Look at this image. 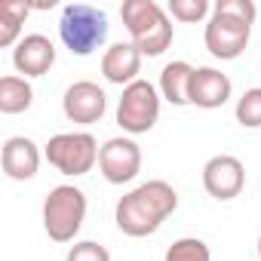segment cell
Returning <instances> with one entry per match:
<instances>
[{"label":"cell","instance_id":"1","mask_svg":"<svg viewBox=\"0 0 261 261\" xmlns=\"http://www.w3.org/2000/svg\"><path fill=\"white\" fill-rule=\"evenodd\" d=\"M178 209V194L169 181L163 178H151L139 188H133L129 194H123L117 200L114 209V221L126 237H151L163 227V221Z\"/></svg>","mask_w":261,"mask_h":261},{"label":"cell","instance_id":"2","mask_svg":"<svg viewBox=\"0 0 261 261\" xmlns=\"http://www.w3.org/2000/svg\"><path fill=\"white\" fill-rule=\"evenodd\" d=\"M255 16H258V7L252 0H218L203 31L206 49L221 62L240 59L249 46Z\"/></svg>","mask_w":261,"mask_h":261},{"label":"cell","instance_id":"3","mask_svg":"<svg viewBox=\"0 0 261 261\" xmlns=\"http://www.w3.org/2000/svg\"><path fill=\"white\" fill-rule=\"evenodd\" d=\"M120 19L129 31V43H136L142 56H163L172 46V19L157 0H126Z\"/></svg>","mask_w":261,"mask_h":261},{"label":"cell","instance_id":"4","mask_svg":"<svg viewBox=\"0 0 261 261\" xmlns=\"http://www.w3.org/2000/svg\"><path fill=\"white\" fill-rule=\"evenodd\" d=\"M108 16L89 4H68L59 19V37L71 56H92L108 40Z\"/></svg>","mask_w":261,"mask_h":261},{"label":"cell","instance_id":"5","mask_svg":"<svg viewBox=\"0 0 261 261\" xmlns=\"http://www.w3.org/2000/svg\"><path fill=\"white\" fill-rule=\"evenodd\" d=\"M86 221V194L74 185H59L43 200V230L53 243H74Z\"/></svg>","mask_w":261,"mask_h":261},{"label":"cell","instance_id":"6","mask_svg":"<svg viewBox=\"0 0 261 261\" xmlns=\"http://www.w3.org/2000/svg\"><path fill=\"white\" fill-rule=\"evenodd\" d=\"M160 89L151 80H136L129 83L117 101V126L123 129L126 136H145L157 126L160 120Z\"/></svg>","mask_w":261,"mask_h":261},{"label":"cell","instance_id":"7","mask_svg":"<svg viewBox=\"0 0 261 261\" xmlns=\"http://www.w3.org/2000/svg\"><path fill=\"white\" fill-rule=\"evenodd\" d=\"M98 151L101 148H98L92 133H59L43 145L46 163L71 178L92 172V166L98 163Z\"/></svg>","mask_w":261,"mask_h":261},{"label":"cell","instance_id":"8","mask_svg":"<svg viewBox=\"0 0 261 261\" xmlns=\"http://www.w3.org/2000/svg\"><path fill=\"white\" fill-rule=\"evenodd\" d=\"M98 172L108 185H129L142 172V148L129 136H114L98 151Z\"/></svg>","mask_w":261,"mask_h":261},{"label":"cell","instance_id":"9","mask_svg":"<svg viewBox=\"0 0 261 261\" xmlns=\"http://www.w3.org/2000/svg\"><path fill=\"white\" fill-rule=\"evenodd\" d=\"M62 111L71 123H80V126H92L105 117L108 111V95L98 83L92 80H77L65 89L62 95Z\"/></svg>","mask_w":261,"mask_h":261},{"label":"cell","instance_id":"10","mask_svg":"<svg viewBox=\"0 0 261 261\" xmlns=\"http://www.w3.org/2000/svg\"><path fill=\"white\" fill-rule=\"evenodd\" d=\"M243 185H246V169L243 163L233 157V154H218V157H209L206 166H203V188L209 197L215 200H233L243 194Z\"/></svg>","mask_w":261,"mask_h":261},{"label":"cell","instance_id":"11","mask_svg":"<svg viewBox=\"0 0 261 261\" xmlns=\"http://www.w3.org/2000/svg\"><path fill=\"white\" fill-rule=\"evenodd\" d=\"M56 65V46L46 34H25L13 49V68L28 77H43Z\"/></svg>","mask_w":261,"mask_h":261},{"label":"cell","instance_id":"12","mask_svg":"<svg viewBox=\"0 0 261 261\" xmlns=\"http://www.w3.org/2000/svg\"><path fill=\"white\" fill-rule=\"evenodd\" d=\"M40 148L34 139L28 136H13L4 142V151H0V166H4V175L13 181H31L40 169Z\"/></svg>","mask_w":261,"mask_h":261},{"label":"cell","instance_id":"13","mask_svg":"<svg viewBox=\"0 0 261 261\" xmlns=\"http://www.w3.org/2000/svg\"><path fill=\"white\" fill-rule=\"evenodd\" d=\"M142 53L136 43H129V40H120V43H111L101 56V77L114 86H129V83H136L139 74H142Z\"/></svg>","mask_w":261,"mask_h":261},{"label":"cell","instance_id":"14","mask_svg":"<svg viewBox=\"0 0 261 261\" xmlns=\"http://www.w3.org/2000/svg\"><path fill=\"white\" fill-rule=\"evenodd\" d=\"M233 86H230V77L221 74L218 68H197L194 71V83H191V105L197 108H206V111H215L221 105H227Z\"/></svg>","mask_w":261,"mask_h":261},{"label":"cell","instance_id":"15","mask_svg":"<svg viewBox=\"0 0 261 261\" xmlns=\"http://www.w3.org/2000/svg\"><path fill=\"white\" fill-rule=\"evenodd\" d=\"M194 71L188 62H169L163 71H160V95L175 105V108H185L191 105V83H194Z\"/></svg>","mask_w":261,"mask_h":261},{"label":"cell","instance_id":"16","mask_svg":"<svg viewBox=\"0 0 261 261\" xmlns=\"http://www.w3.org/2000/svg\"><path fill=\"white\" fill-rule=\"evenodd\" d=\"M34 105V89L25 77L7 74L0 77V111L4 114H22Z\"/></svg>","mask_w":261,"mask_h":261},{"label":"cell","instance_id":"17","mask_svg":"<svg viewBox=\"0 0 261 261\" xmlns=\"http://www.w3.org/2000/svg\"><path fill=\"white\" fill-rule=\"evenodd\" d=\"M31 13V4L25 0H4L0 4V46H16L22 37V25Z\"/></svg>","mask_w":261,"mask_h":261},{"label":"cell","instance_id":"18","mask_svg":"<svg viewBox=\"0 0 261 261\" xmlns=\"http://www.w3.org/2000/svg\"><path fill=\"white\" fill-rule=\"evenodd\" d=\"M233 117L243 129H261V86H252L237 98Z\"/></svg>","mask_w":261,"mask_h":261},{"label":"cell","instance_id":"19","mask_svg":"<svg viewBox=\"0 0 261 261\" xmlns=\"http://www.w3.org/2000/svg\"><path fill=\"white\" fill-rule=\"evenodd\" d=\"M163 261H212V252H209V246H206L203 240H197V237H181V240H175V243L166 249Z\"/></svg>","mask_w":261,"mask_h":261},{"label":"cell","instance_id":"20","mask_svg":"<svg viewBox=\"0 0 261 261\" xmlns=\"http://www.w3.org/2000/svg\"><path fill=\"white\" fill-rule=\"evenodd\" d=\"M166 13L185 25H197L206 16H212V7H209V0H169Z\"/></svg>","mask_w":261,"mask_h":261},{"label":"cell","instance_id":"21","mask_svg":"<svg viewBox=\"0 0 261 261\" xmlns=\"http://www.w3.org/2000/svg\"><path fill=\"white\" fill-rule=\"evenodd\" d=\"M65 261H111V252L101 243H95V240H77L68 249Z\"/></svg>","mask_w":261,"mask_h":261},{"label":"cell","instance_id":"22","mask_svg":"<svg viewBox=\"0 0 261 261\" xmlns=\"http://www.w3.org/2000/svg\"><path fill=\"white\" fill-rule=\"evenodd\" d=\"M258 258H261V237H258Z\"/></svg>","mask_w":261,"mask_h":261}]
</instances>
